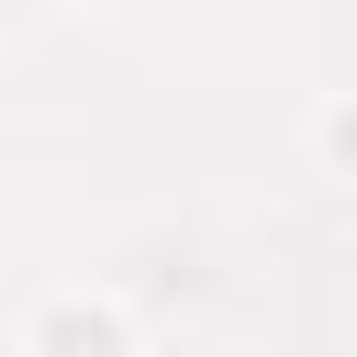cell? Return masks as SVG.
I'll return each instance as SVG.
<instances>
[{
	"instance_id": "cell-1",
	"label": "cell",
	"mask_w": 357,
	"mask_h": 357,
	"mask_svg": "<svg viewBox=\"0 0 357 357\" xmlns=\"http://www.w3.org/2000/svg\"><path fill=\"white\" fill-rule=\"evenodd\" d=\"M312 145H324V167H335V178H357V100H335V112L312 123Z\"/></svg>"
}]
</instances>
